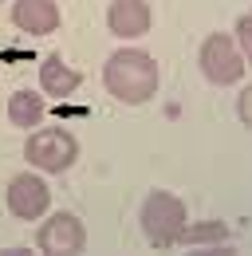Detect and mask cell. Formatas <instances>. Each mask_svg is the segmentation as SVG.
Here are the masks:
<instances>
[{
  "instance_id": "6da1fadb",
  "label": "cell",
  "mask_w": 252,
  "mask_h": 256,
  "mask_svg": "<svg viewBox=\"0 0 252 256\" xmlns=\"http://www.w3.org/2000/svg\"><path fill=\"white\" fill-rule=\"evenodd\" d=\"M102 83H106V91L118 98V102L138 106V102H146V98L158 95L162 71H158L150 52H142V48H122V52H114V56L106 60Z\"/></svg>"
},
{
  "instance_id": "7a4b0ae2",
  "label": "cell",
  "mask_w": 252,
  "mask_h": 256,
  "mask_svg": "<svg viewBox=\"0 0 252 256\" xmlns=\"http://www.w3.org/2000/svg\"><path fill=\"white\" fill-rule=\"evenodd\" d=\"M142 232L154 248H174L186 240V228H189V217H186V205L174 197V193H150L142 201Z\"/></svg>"
},
{
  "instance_id": "3957f363",
  "label": "cell",
  "mask_w": 252,
  "mask_h": 256,
  "mask_svg": "<svg viewBox=\"0 0 252 256\" xmlns=\"http://www.w3.org/2000/svg\"><path fill=\"white\" fill-rule=\"evenodd\" d=\"M24 154H28V162L36 170H44V174H63V170H71L75 158H79V142H75V134H67V130L48 126V130H32Z\"/></svg>"
},
{
  "instance_id": "277c9868",
  "label": "cell",
  "mask_w": 252,
  "mask_h": 256,
  "mask_svg": "<svg viewBox=\"0 0 252 256\" xmlns=\"http://www.w3.org/2000/svg\"><path fill=\"white\" fill-rule=\"evenodd\" d=\"M197 64H201V75L209 79V83H217V87H232V83H240V75H244V56H240V48H236V40L232 36H209L205 44H201V56H197Z\"/></svg>"
},
{
  "instance_id": "5b68a950",
  "label": "cell",
  "mask_w": 252,
  "mask_h": 256,
  "mask_svg": "<svg viewBox=\"0 0 252 256\" xmlns=\"http://www.w3.org/2000/svg\"><path fill=\"white\" fill-rule=\"evenodd\" d=\"M36 244H40V252H48V256H75V252H83V244H87L83 221L71 217V213H56L52 221L40 224Z\"/></svg>"
},
{
  "instance_id": "8992f818",
  "label": "cell",
  "mask_w": 252,
  "mask_h": 256,
  "mask_svg": "<svg viewBox=\"0 0 252 256\" xmlns=\"http://www.w3.org/2000/svg\"><path fill=\"white\" fill-rule=\"evenodd\" d=\"M48 201H52V190H48V182L36 178V174H16V178L8 182V209H12V217H20V221H40V217L48 213Z\"/></svg>"
},
{
  "instance_id": "52a82bcc",
  "label": "cell",
  "mask_w": 252,
  "mask_h": 256,
  "mask_svg": "<svg viewBox=\"0 0 252 256\" xmlns=\"http://www.w3.org/2000/svg\"><path fill=\"white\" fill-rule=\"evenodd\" d=\"M60 4L56 0H16L12 4V24L28 36H48L60 28Z\"/></svg>"
},
{
  "instance_id": "ba28073f",
  "label": "cell",
  "mask_w": 252,
  "mask_h": 256,
  "mask_svg": "<svg viewBox=\"0 0 252 256\" xmlns=\"http://www.w3.org/2000/svg\"><path fill=\"white\" fill-rule=\"evenodd\" d=\"M106 28L118 40H134V36L150 32V4L146 0H110L106 8Z\"/></svg>"
},
{
  "instance_id": "9c48e42d",
  "label": "cell",
  "mask_w": 252,
  "mask_h": 256,
  "mask_svg": "<svg viewBox=\"0 0 252 256\" xmlns=\"http://www.w3.org/2000/svg\"><path fill=\"white\" fill-rule=\"evenodd\" d=\"M40 87H44V95H71L75 87H79V71L75 67L63 64V56H48L44 64H40Z\"/></svg>"
},
{
  "instance_id": "30bf717a",
  "label": "cell",
  "mask_w": 252,
  "mask_h": 256,
  "mask_svg": "<svg viewBox=\"0 0 252 256\" xmlns=\"http://www.w3.org/2000/svg\"><path fill=\"white\" fill-rule=\"evenodd\" d=\"M40 118H44V95L16 91V95L8 98V122H12V126L32 130V126H40Z\"/></svg>"
},
{
  "instance_id": "8fae6325",
  "label": "cell",
  "mask_w": 252,
  "mask_h": 256,
  "mask_svg": "<svg viewBox=\"0 0 252 256\" xmlns=\"http://www.w3.org/2000/svg\"><path fill=\"white\" fill-rule=\"evenodd\" d=\"M236 44H240L244 64H252V16H240V20H236Z\"/></svg>"
},
{
  "instance_id": "7c38bea8",
  "label": "cell",
  "mask_w": 252,
  "mask_h": 256,
  "mask_svg": "<svg viewBox=\"0 0 252 256\" xmlns=\"http://www.w3.org/2000/svg\"><path fill=\"white\" fill-rule=\"evenodd\" d=\"M186 240H224V224H201V228H186Z\"/></svg>"
},
{
  "instance_id": "4fadbf2b",
  "label": "cell",
  "mask_w": 252,
  "mask_h": 256,
  "mask_svg": "<svg viewBox=\"0 0 252 256\" xmlns=\"http://www.w3.org/2000/svg\"><path fill=\"white\" fill-rule=\"evenodd\" d=\"M236 114H240V122H244V126H252V87L240 91V98H236Z\"/></svg>"
}]
</instances>
